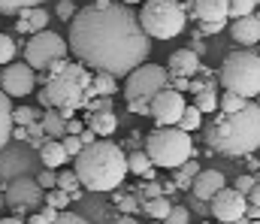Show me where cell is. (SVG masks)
<instances>
[{
  "mask_svg": "<svg viewBox=\"0 0 260 224\" xmlns=\"http://www.w3.org/2000/svg\"><path fill=\"white\" fill-rule=\"evenodd\" d=\"M70 52L94 73L127 79L139 70L151 52V37L145 34L139 15L124 3L94 0L79 9L70 24Z\"/></svg>",
  "mask_w": 260,
  "mask_h": 224,
  "instance_id": "cell-1",
  "label": "cell"
},
{
  "mask_svg": "<svg viewBox=\"0 0 260 224\" xmlns=\"http://www.w3.org/2000/svg\"><path fill=\"white\" fill-rule=\"evenodd\" d=\"M91 85H94V73L82 61H61L43 76L40 106L46 112L58 109L70 121L73 112H79L91 103Z\"/></svg>",
  "mask_w": 260,
  "mask_h": 224,
  "instance_id": "cell-2",
  "label": "cell"
},
{
  "mask_svg": "<svg viewBox=\"0 0 260 224\" xmlns=\"http://www.w3.org/2000/svg\"><path fill=\"white\" fill-rule=\"evenodd\" d=\"M206 146L224 157H251L260 149V106L248 103L242 112H215L206 127Z\"/></svg>",
  "mask_w": 260,
  "mask_h": 224,
  "instance_id": "cell-3",
  "label": "cell"
},
{
  "mask_svg": "<svg viewBox=\"0 0 260 224\" xmlns=\"http://www.w3.org/2000/svg\"><path fill=\"white\" fill-rule=\"evenodd\" d=\"M73 170L79 173V179L88 191H118V185L130 173V164L118 143L97 140V143L85 146V151L76 157Z\"/></svg>",
  "mask_w": 260,
  "mask_h": 224,
  "instance_id": "cell-4",
  "label": "cell"
},
{
  "mask_svg": "<svg viewBox=\"0 0 260 224\" xmlns=\"http://www.w3.org/2000/svg\"><path fill=\"white\" fill-rule=\"evenodd\" d=\"M145 151L154 161V167L179 170V167H185L191 161L194 140L182 127H154L151 134H145Z\"/></svg>",
  "mask_w": 260,
  "mask_h": 224,
  "instance_id": "cell-5",
  "label": "cell"
},
{
  "mask_svg": "<svg viewBox=\"0 0 260 224\" xmlns=\"http://www.w3.org/2000/svg\"><path fill=\"white\" fill-rule=\"evenodd\" d=\"M221 85L245 100L260 97V55L251 49H239L230 52L221 61Z\"/></svg>",
  "mask_w": 260,
  "mask_h": 224,
  "instance_id": "cell-6",
  "label": "cell"
},
{
  "mask_svg": "<svg viewBox=\"0 0 260 224\" xmlns=\"http://www.w3.org/2000/svg\"><path fill=\"white\" fill-rule=\"evenodd\" d=\"M139 21L145 27V34L151 40H173L185 30L188 15H185V3L182 0H145Z\"/></svg>",
  "mask_w": 260,
  "mask_h": 224,
  "instance_id": "cell-7",
  "label": "cell"
},
{
  "mask_svg": "<svg viewBox=\"0 0 260 224\" xmlns=\"http://www.w3.org/2000/svg\"><path fill=\"white\" fill-rule=\"evenodd\" d=\"M67 52H70V43L61 34L43 30V34H37L24 43V64H30L37 73L46 76L55 64L67 61Z\"/></svg>",
  "mask_w": 260,
  "mask_h": 224,
  "instance_id": "cell-8",
  "label": "cell"
},
{
  "mask_svg": "<svg viewBox=\"0 0 260 224\" xmlns=\"http://www.w3.org/2000/svg\"><path fill=\"white\" fill-rule=\"evenodd\" d=\"M170 88V70L164 67V64H142L139 70H133V73L124 79V100L133 103V100H154L160 91H167Z\"/></svg>",
  "mask_w": 260,
  "mask_h": 224,
  "instance_id": "cell-9",
  "label": "cell"
},
{
  "mask_svg": "<svg viewBox=\"0 0 260 224\" xmlns=\"http://www.w3.org/2000/svg\"><path fill=\"white\" fill-rule=\"evenodd\" d=\"M6 203L21 215L24 209H37V206H46V188L40 185V179L34 176H21V179H12L6 185Z\"/></svg>",
  "mask_w": 260,
  "mask_h": 224,
  "instance_id": "cell-10",
  "label": "cell"
},
{
  "mask_svg": "<svg viewBox=\"0 0 260 224\" xmlns=\"http://www.w3.org/2000/svg\"><path fill=\"white\" fill-rule=\"evenodd\" d=\"M185 109H188V103H185L182 91H176V88H167L151 100V118L157 121V127H179Z\"/></svg>",
  "mask_w": 260,
  "mask_h": 224,
  "instance_id": "cell-11",
  "label": "cell"
},
{
  "mask_svg": "<svg viewBox=\"0 0 260 224\" xmlns=\"http://www.w3.org/2000/svg\"><path fill=\"white\" fill-rule=\"evenodd\" d=\"M209 212L218 218V224H230V221H242L248 218V197L236 188H224L212 203H209Z\"/></svg>",
  "mask_w": 260,
  "mask_h": 224,
  "instance_id": "cell-12",
  "label": "cell"
},
{
  "mask_svg": "<svg viewBox=\"0 0 260 224\" xmlns=\"http://www.w3.org/2000/svg\"><path fill=\"white\" fill-rule=\"evenodd\" d=\"M0 85L9 97H27L30 91H37V70L30 64H9L0 73Z\"/></svg>",
  "mask_w": 260,
  "mask_h": 224,
  "instance_id": "cell-13",
  "label": "cell"
},
{
  "mask_svg": "<svg viewBox=\"0 0 260 224\" xmlns=\"http://www.w3.org/2000/svg\"><path fill=\"white\" fill-rule=\"evenodd\" d=\"M224 188H227V179H224L221 170H203V173L194 179L191 194H194L197 200H203V203H212Z\"/></svg>",
  "mask_w": 260,
  "mask_h": 224,
  "instance_id": "cell-14",
  "label": "cell"
},
{
  "mask_svg": "<svg viewBox=\"0 0 260 224\" xmlns=\"http://www.w3.org/2000/svg\"><path fill=\"white\" fill-rule=\"evenodd\" d=\"M167 70H170V76L194 79V76H200L206 67L200 64V55H197V52H191V49H176V52L167 58Z\"/></svg>",
  "mask_w": 260,
  "mask_h": 224,
  "instance_id": "cell-15",
  "label": "cell"
},
{
  "mask_svg": "<svg viewBox=\"0 0 260 224\" xmlns=\"http://www.w3.org/2000/svg\"><path fill=\"white\" fill-rule=\"evenodd\" d=\"M194 15L200 24H227L230 0H194Z\"/></svg>",
  "mask_w": 260,
  "mask_h": 224,
  "instance_id": "cell-16",
  "label": "cell"
},
{
  "mask_svg": "<svg viewBox=\"0 0 260 224\" xmlns=\"http://www.w3.org/2000/svg\"><path fill=\"white\" fill-rule=\"evenodd\" d=\"M233 40L242 46V49H254L260 43V12L254 15H245V18H236L233 27H230Z\"/></svg>",
  "mask_w": 260,
  "mask_h": 224,
  "instance_id": "cell-17",
  "label": "cell"
},
{
  "mask_svg": "<svg viewBox=\"0 0 260 224\" xmlns=\"http://www.w3.org/2000/svg\"><path fill=\"white\" fill-rule=\"evenodd\" d=\"M49 12L43 9V6H34V9H21L18 15H15V30L18 34H30V37H37V34H43L46 27H49Z\"/></svg>",
  "mask_w": 260,
  "mask_h": 224,
  "instance_id": "cell-18",
  "label": "cell"
},
{
  "mask_svg": "<svg viewBox=\"0 0 260 224\" xmlns=\"http://www.w3.org/2000/svg\"><path fill=\"white\" fill-rule=\"evenodd\" d=\"M127 164H130V173H133V176H142V179H148V182L154 179V161L148 157L145 149H130Z\"/></svg>",
  "mask_w": 260,
  "mask_h": 224,
  "instance_id": "cell-19",
  "label": "cell"
},
{
  "mask_svg": "<svg viewBox=\"0 0 260 224\" xmlns=\"http://www.w3.org/2000/svg\"><path fill=\"white\" fill-rule=\"evenodd\" d=\"M40 161L46 164V170H58L64 161H70V154H67V149H64L61 140H49V143L40 149Z\"/></svg>",
  "mask_w": 260,
  "mask_h": 224,
  "instance_id": "cell-20",
  "label": "cell"
},
{
  "mask_svg": "<svg viewBox=\"0 0 260 224\" xmlns=\"http://www.w3.org/2000/svg\"><path fill=\"white\" fill-rule=\"evenodd\" d=\"M88 127H91L100 140H109V137L115 134V127H118V118H115V112H94V115L88 118Z\"/></svg>",
  "mask_w": 260,
  "mask_h": 224,
  "instance_id": "cell-21",
  "label": "cell"
},
{
  "mask_svg": "<svg viewBox=\"0 0 260 224\" xmlns=\"http://www.w3.org/2000/svg\"><path fill=\"white\" fill-rule=\"evenodd\" d=\"M12 121H15V109L9 103V94H0V146H6L9 137L15 134Z\"/></svg>",
  "mask_w": 260,
  "mask_h": 224,
  "instance_id": "cell-22",
  "label": "cell"
},
{
  "mask_svg": "<svg viewBox=\"0 0 260 224\" xmlns=\"http://www.w3.org/2000/svg\"><path fill=\"white\" fill-rule=\"evenodd\" d=\"M43 127H46L49 140H64L67 137V118L58 109H49V112L43 115Z\"/></svg>",
  "mask_w": 260,
  "mask_h": 224,
  "instance_id": "cell-23",
  "label": "cell"
},
{
  "mask_svg": "<svg viewBox=\"0 0 260 224\" xmlns=\"http://www.w3.org/2000/svg\"><path fill=\"white\" fill-rule=\"evenodd\" d=\"M115 91H121V88H118V82H115V76H109V73H94L91 97H112Z\"/></svg>",
  "mask_w": 260,
  "mask_h": 224,
  "instance_id": "cell-24",
  "label": "cell"
},
{
  "mask_svg": "<svg viewBox=\"0 0 260 224\" xmlns=\"http://www.w3.org/2000/svg\"><path fill=\"white\" fill-rule=\"evenodd\" d=\"M142 212L151 215V221H167L170 212H173V203H170V197L164 194V197H157V200H148V203L142 206Z\"/></svg>",
  "mask_w": 260,
  "mask_h": 224,
  "instance_id": "cell-25",
  "label": "cell"
},
{
  "mask_svg": "<svg viewBox=\"0 0 260 224\" xmlns=\"http://www.w3.org/2000/svg\"><path fill=\"white\" fill-rule=\"evenodd\" d=\"M200 173H203V170L197 167V161H188L185 167L176 170V179H173V182H176L179 191H191V188H194V179L200 176Z\"/></svg>",
  "mask_w": 260,
  "mask_h": 224,
  "instance_id": "cell-26",
  "label": "cell"
},
{
  "mask_svg": "<svg viewBox=\"0 0 260 224\" xmlns=\"http://www.w3.org/2000/svg\"><path fill=\"white\" fill-rule=\"evenodd\" d=\"M58 188H61V191H67L73 200H79V197H82V191H79V188H82V179H79V173H76V170H61Z\"/></svg>",
  "mask_w": 260,
  "mask_h": 224,
  "instance_id": "cell-27",
  "label": "cell"
},
{
  "mask_svg": "<svg viewBox=\"0 0 260 224\" xmlns=\"http://www.w3.org/2000/svg\"><path fill=\"white\" fill-rule=\"evenodd\" d=\"M194 106L200 112H221V97L215 94V88H206L203 94L194 97Z\"/></svg>",
  "mask_w": 260,
  "mask_h": 224,
  "instance_id": "cell-28",
  "label": "cell"
},
{
  "mask_svg": "<svg viewBox=\"0 0 260 224\" xmlns=\"http://www.w3.org/2000/svg\"><path fill=\"white\" fill-rule=\"evenodd\" d=\"M43 115H46V112H40V109H34V106H18V109H15V124H18V127H30V124H37V121H43Z\"/></svg>",
  "mask_w": 260,
  "mask_h": 224,
  "instance_id": "cell-29",
  "label": "cell"
},
{
  "mask_svg": "<svg viewBox=\"0 0 260 224\" xmlns=\"http://www.w3.org/2000/svg\"><path fill=\"white\" fill-rule=\"evenodd\" d=\"M248 103H251V100H245V97H239V94H233V91H224V94H221V112H242Z\"/></svg>",
  "mask_w": 260,
  "mask_h": 224,
  "instance_id": "cell-30",
  "label": "cell"
},
{
  "mask_svg": "<svg viewBox=\"0 0 260 224\" xmlns=\"http://www.w3.org/2000/svg\"><path fill=\"white\" fill-rule=\"evenodd\" d=\"M133 194H136V197H139V203L145 206L148 200H157V197H164V185H160V182H157V185H154V182H145V185H139Z\"/></svg>",
  "mask_w": 260,
  "mask_h": 224,
  "instance_id": "cell-31",
  "label": "cell"
},
{
  "mask_svg": "<svg viewBox=\"0 0 260 224\" xmlns=\"http://www.w3.org/2000/svg\"><path fill=\"white\" fill-rule=\"evenodd\" d=\"M34 6H43V0H0L3 15H18L21 9H34Z\"/></svg>",
  "mask_w": 260,
  "mask_h": 224,
  "instance_id": "cell-32",
  "label": "cell"
},
{
  "mask_svg": "<svg viewBox=\"0 0 260 224\" xmlns=\"http://www.w3.org/2000/svg\"><path fill=\"white\" fill-rule=\"evenodd\" d=\"M200 124H203V112L191 103V106L185 109V115H182V124H179V127H182V131H188V134H194V131H200Z\"/></svg>",
  "mask_w": 260,
  "mask_h": 224,
  "instance_id": "cell-33",
  "label": "cell"
},
{
  "mask_svg": "<svg viewBox=\"0 0 260 224\" xmlns=\"http://www.w3.org/2000/svg\"><path fill=\"white\" fill-rule=\"evenodd\" d=\"M254 9H257V0H230V15H233V21H236V18H245V15H254Z\"/></svg>",
  "mask_w": 260,
  "mask_h": 224,
  "instance_id": "cell-34",
  "label": "cell"
},
{
  "mask_svg": "<svg viewBox=\"0 0 260 224\" xmlns=\"http://www.w3.org/2000/svg\"><path fill=\"white\" fill-rule=\"evenodd\" d=\"M27 137H30L27 143H30V146H34L37 151H40L43 146H46V143H49V134H46V127H43V121L30 124V127H27Z\"/></svg>",
  "mask_w": 260,
  "mask_h": 224,
  "instance_id": "cell-35",
  "label": "cell"
},
{
  "mask_svg": "<svg viewBox=\"0 0 260 224\" xmlns=\"http://www.w3.org/2000/svg\"><path fill=\"white\" fill-rule=\"evenodd\" d=\"M12 58H15V40L9 34H0V61L9 67V64H15Z\"/></svg>",
  "mask_w": 260,
  "mask_h": 224,
  "instance_id": "cell-36",
  "label": "cell"
},
{
  "mask_svg": "<svg viewBox=\"0 0 260 224\" xmlns=\"http://www.w3.org/2000/svg\"><path fill=\"white\" fill-rule=\"evenodd\" d=\"M73 197L61 191V188H55V191H46V206H52V209H67V203H70Z\"/></svg>",
  "mask_w": 260,
  "mask_h": 224,
  "instance_id": "cell-37",
  "label": "cell"
},
{
  "mask_svg": "<svg viewBox=\"0 0 260 224\" xmlns=\"http://www.w3.org/2000/svg\"><path fill=\"white\" fill-rule=\"evenodd\" d=\"M118 212H121V215H136V212H142L139 197H136V194H124V200L118 203Z\"/></svg>",
  "mask_w": 260,
  "mask_h": 224,
  "instance_id": "cell-38",
  "label": "cell"
},
{
  "mask_svg": "<svg viewBox=\"0 0 260 224\" xmlns=\"http://www.w3.org/2000/svg\"><path fill=\"white\" fill-rule=\"evenodd\" d=\"M55 12H58V18H61V21H70V24H73V18L79 15V9H76V6H73L70 0H58Z\"/></svg>",
  "mask_w": 260,
  "mask_h": 224,
  "instance_id": "cell-39",
  "label": "cell"
},
{
  "mask_svg": "<svg viewBox=\"0 0 260 224\" xmlns=\"http://www.w3.org/2000/svg\"><path fill=\"white\" fill-rule=\"evenodd\" d=\"M61 143H64V149H67V154H70V157H79V154L85 151V143H82V137H64Z\"/></svg>",
  "mask_w": 260,
  "mask_h": 224,
  "instance_id": "cell-40",
  "label": "cell"
},
{
  "mask_svg": "<svg viewBox=\"0 0 260 224\" xmlns=\"http://www.w3.org/2000/svg\"><path fill=\"white\" fill-rule=\"evenodd\" d=\"M254 185H257V176H251V173H248V176H239V179L233 182V188H236V191H242L245 197L254 191Z\"/></svg>",
  "mask_w": 260,
  "mask_h": 224,
  "instance_id": "cell-41",
  "label": "cell"
},
{
  "mask_svg": "<svg viewBox=\"0 0 260 224\" xmlns=\"http://www.w3.org/2000/svg\"><path fill=\"white\" fill-rule=\"evenodd\" d=\"M37 179H40V185H43L46 191H55V188H58V179H61V176H58L55 170H43V173H40Z\"/></svg>",
  "mask_w": 260,
  "mask_h": 224,
  "instance_id": "cell-42",
  "label": "cell"
},
{
  "mask_svg": "<svg viewBox=\"0 0 260 224\" xmlns=\"http://www.w3.org/2000/svg\"><path fill=\"white\" fill-rule=\"evenodd\" d=\"M167 224H191V212H188L185 206H173V212H170Z\"/></svg>",
  "mask_w": 260,
  "mask_h": 224,
  "instance_id": "cell-43",
  "label": "cell"
},
{
  "mask_svg": "<svg viewBox=\"0 0 260 224\" xmlns=\"http://www.w3.org/2000/svg\"><path fill=\"white\" fill-rule=\"evenodd\" d=\"M85 109H91V115H94V112H112V97H97V100H91Z\"/></svg>",
  "mask_w": 260,
  "mask_h": 224,
  "instance_id": "cell-44",
  "label": "cell"
},
{
  "mask_svg": "<svg viewBox=\"0 0 260 224\" xmlns=\"http://www.w3.org/2000/svg\"><path fill=\"white\" fill-rule=\"evenodd\" d=\"M127 109L133 115H151V103L148 100H133V103H127Z\"/></svg>",
  "mask_w": 260,
  "mask_h": 224,
  "instance_id": "cell-45",
  "label": "cell"
},
{
  "mask_svg": "<svg viewBox=\"0 0 260 224\" xmlns=\"http://www.w3.org/2000/svg\"><path fill=\"white\" fill-rule=\"evenodd\" d=\"M191 82L194 79H182V76H170V88H176V91H191Z\"/></svg>",
  "mask_w": 260,
  "mask_h": 224,
  "instance_id": "cell-46",
  "label": "cell"
},
{
  "mask_svg": "<svg viewBox=\"0 0 260 224\" xmlns=\"http://www.w3.org/2000/svg\"><path fill=\"white\" fill-rule=\"evenodd\" d=\"M85 131H88V127H85L79 118H70V121H67V137H82Z\"/></svg>",
  "mask_w": 260,
  "mask_h": 224,
  "instance_id": "cell-47",
  "label": "cell"
},
{
  "mask_svg": "<svg viewBox=\"0 0 260 224\" xmlns=\"http://www.w3.org/2000/svg\"><path fill=\"white\" fill-rule=\"evenodd\" d=\"M55 224H91V221H85L82 215H76V212H61V218Z\"/></svg>",
  "mask_w": 260,
  "mask_h": 224,
  "instance_id": "cell-48",
  "label": "cell"
},
{
  "mask_svg": "<svg viewBox=\"0 0 260 224\" xmlns=\"http://www.w3.org/2000/svg\"><path fill=\"white\" fill-rule=\"evenodd\" d=\"M40 212L46 215V221H49V224H55V221H58V218H61V209H52V206H43Z\"/></svg>",
  "mask_w": 260,
  "mask_h": 224,
  "instance_id": "cell-49",
  "label": "cell"
},
{
  "mask_svg": "<svg viewBox=\"0 0 260 224\" xmlns=\"http://www.w3.org/2000/svg\"><path fill=\"white\" fill-rule=\"evenodd\" d=\"M248 206H260V176H257V185H254V191L248 194Z\"/></svg>",
  "mask_w": 260,
  "mask_h": 224,
  "instance_id": "cell-50",
  "label": "cell"
},
{
  "mask_svg": "<svg viewBox=\"0 0 260 224\" xmlns=\"http://www.w3.org/2000/svg\"><path fill=\"white\" fill-rule=\"evenodd\" d=\"M191 52H197V55H203V52H206V43H203L200 37H194V43H191Z\"/></svg>",
  "mask_w": 260,
  "mask_h": 224,
  "instance_id": "cell-51",
  "label": "cell"
},
{
  "mask_svg": "<svg viewBox=\"0 0 260 224\" xmlns=\"http://www.w3.org/2000/svg\"><path fill=\"white\" fill-rule=\"evenodd\" d=\"M221 27H224V24H200V30H203V34H218Z\"/></svg>",
  "mask_w": 260,
  "mask_h": 224,
  "instance_id": "cell-52",
  "label": "cell"
},
{
  "mask_svg": "<svg viewBox=\"0 0 260 224\" xmlns=\"http://www.w3.org/2000/svg\"><path fill=\"white\" fill-rule=\"evenodd\" d=\"M27 224H49V221H46V215H43V212H34V215L27 218Z\"/></svg>",
  "mask_w": 260,
  "mask_h": 224,
  "instance_id": "cell-53",
  "label": "cell"
},
{
  "mask_svg": "<svg viewBox=\"0 0 260 224\" xmlns=\"http://www.w3.org/2000/svg\"><path fill=\"white\" fill-rule=\"evenodd\" d=\"M112 224H139V221H136V215H121V218H115Z\"/></svg>",
  "mask_w": 260,
  "mask_h": 224,
  "instance_id": "cell-54",
  "label": "cell"
},
{
  "mask_svg": "<svg viewBox=\"0 0 260 224\" xmlns=\"http://www.w3.org/2000/svg\"><path fill=\"white\" fill-rule=\"evenodd\" d=\"M12 140H30V137H27V127H15V134H12Z\"/></svg>",
  "mask_w": 260,
  "mask_h": 224,
  "instance_id": "cell-55",
  "label": "cell"
},
{
  "mask_svg": "<svg viewBox=\"0 0 260 224\" xmlns=\"http://www.w3.org/2000/svg\"><path fill=\"white\" fill-rule=\"evenodd\" d=\"M248 170H251V173H257L260 170V161H254V154H251V161H248Z\"/></svg>",
  "mask_w": 260,
  "mask_h": 224,
  "instance_id": "cell-56",
  "label": "cell"
},
{
  "mask_svg": "<svg viewBox=\"0 0 260 224\" xmlns=\"http://www.w3.org/2000/svg\"><path fill=\"white\" fill-rule=\"evenodd\" d=\"M0 224H27V221H21V218H3Z\"/></svg>",
  "mask_w": 260,
  "mask_h": 224,
  "instance_id": "cell-57",
  "label": "cell"
},
{
  "mask_svg": "<svg viewBox=\"0 0 260 224\" xmlns=\"http://www.w3.org/2000/svg\"><path fill=\"white\" fill-rule=\"evenodd\" d=\"M118 3H124V6H136V3H145V0H118Z\"/></svg>",
  "mask_w": 260,
  "mask_h": 224,
  "instance_id": "cell-58",
  "label": "cell"
},
{
  "mask_svg": "<svg viewBox=\"0 0 260 224\" xmlns=\"http://www.w3.org/2000/svg\"><path fill=\"white\" fill-rule=\"evenodd\" d=\"M230 224H251V218H242V221H230Z\"/></svg>",
  "mask_w": 260,
  "mask_h": 224,
  "instance_id": "cell-59",
  "label": "cell"
},
{
  "mask_svg": "<svg viewBox=\"0 0 260 224\" xmlns=\"http://www.w3.org/2000/svg\"><path fill=\"white\" fill-rule=\"evenodd\" d=\"M151 224H167V221H151Z\"/></svg>",
  "mask_w": 260,
  "mask_h": 224,
  "instance_id": "cell-60",
  "label": "cell"
},
{
  "mask_svg": "<svg viewBox=\"0 0 260 224\" xmlns=\"http://www.w3.org/2000/svg\"><path fill=\"white\" fill-rule=\"evenodd\" d=\"M257 106H260V97H257Z\"/></svg>",
  "mask_w": 260,
  "mask_h": 224,
  "instance_id": "cell-61",
  "label": "cell"
},
{
  "mask_svg": "<svg viewBox=\"0 0 260 224\" xmlns=\"http://www.w3.org/2000/svg\"><path fill=\"white\" fill-rule=\"evenodd\" d=\"M251 224H260V221H251Z\"/></svg>",
  "mask_w": 260,
  "mask_h": 224,
  "instance_id": "cell-62",
  "label": "cell"
},
{
  "mask_svg": "<svg viewBox=\"0 0 260 224\" xmlns=\"http://www.w3.org/2000/svg\"><path fill=\"white\" fill-rule=\"evenodd\" d=\"M182 3H188V0H182Z\"/></svg>",
  "mask_w": 260,
  "mask_h": 224,
  "instance_id": "cell-63",
  "label": "cell"
}]
</instances>
